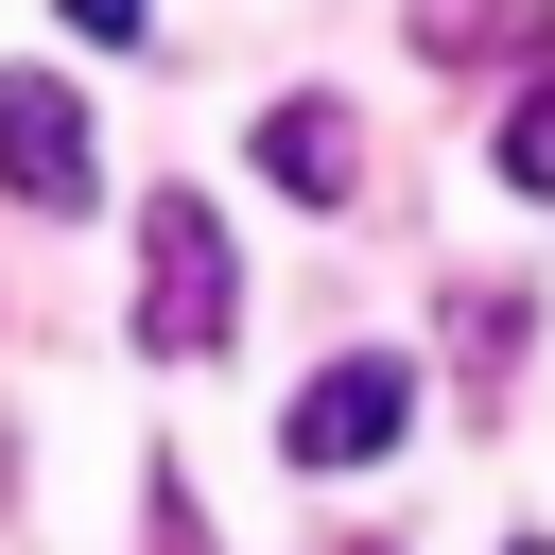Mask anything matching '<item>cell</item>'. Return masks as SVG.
<instances>
[{
    "mask_svg": "<svg viewBox=\"0 0 555 555\" xmlns=\"http://www.w3.org/2000/svg\"><path fill=\"white\" fill-rule=\"evenodd\" d=\"M139 260H156L139 347H156V364H208V347H225V225H208V191H139Z\"/></svg>",
    "mask_w": 555,
    "mask_h": 555,
    "instance_id": "1",
    "label": "cell"
},
{
    "mask_svg": "<svg viewBox=\"0 0 555 555\" xmlns=\"http://www.w3.org/2000/svg\"><path fill=\"white\" fill-rule=\"evenodd\" d=\"M399 434H416V364H399V347L312 364V382H295V416H278V451H295V468H382Z\"/></svg>",
    "mask_w": 555,
    "mask_h": 555,
    "instance_id": "2",
    "label": "cell"
},
{
    "mask_svg": "<svg viewBox=\"0 0 555 555\" xmlns=\"http://www.w3.org/2000/svg\"><path fill=\"white\" fill-rule=\"evenodd\" d=\"M0 191L17 208H87L104 173H87V104L52 87V69H0Z\"/></svg>",
    "mask_w": 555,
    "mask_h": 555,
    "instance_id": "3",
    "label": "cell"
},
{
    "mask_svg": "<svg viewBox=\"0 0 555 555\" xmlns=\"http://www.w3.org/2000/svg\"><path fill=\"white\" fill-rule=\"evenodd\" d=\"M278 191H312V208H347V173H364V121L330 104V87H295V104H260V139H243Z\"/></svg>",
    "mask_w": 555,
    "mask_h": 555,
    "instance_id": "4",
    "label": "cell"
},
{
    "mask_svg": "<svg viewBox=\"0 0 555 555\" xmlns=\"http://www.w3.org/2000/svg\"><path fill=\"white\" fill-rule=\"evenodd\" d=\"M416 52H555V0H416Z\"/></svg>",
    "mask_w": 555,
    "mask_h": 555,
    "instance_id": "5",
    "label": "cell"
},
{
    "mask_svg": "<svg viewBox=\"0 0 555 555\" xmlns=\"http://www.w3.org/2000/svg\"><path fill=\"white\" fill-rule=\"evenodd\" d=\"M451 347H468V382H503V364H520V295L468 278V295H451Z\"/></svg>",
    "mask_w": 555,
    "mask_h": 555,
    "instance_id": "6",
    "label": "cell"
},
{
    "mask_svg": "<svg viewBox=\"0 0 555 555\" xmlns=\"http://www.w3.org/2000/svg\"><path fill=\"white\" fill-rule=\"evenodd\" d=\"M503 191H555V69L503 104Z\"/></svg>",
    "mask_w": 555,
    "mask_h": 555,
    "instance_id": "7",
    "label": "cell"
},
{
    "mask_svg": "<svg viewBox=\"0 0 555 555\" xmlns=\"http://www.w3.org/2000/svg\"><path fill=\"white\" fill-rule=\"evenodd\" d=\"M139 17H156V0H69V35H104V52H121Z\"/></svg>",
    "mask_w": 555,
    "mask_h": 555,
    "instance_id": "8",
    "label": "cell"
},
{
    "mask_svg": "<svg viewBox=\"0 0 555 555\" xmlns=\"http://www.w3.org/2000/svg\"><path fill=\"white\" fill-rule=\"evenodd\" d=\"M330 555H399V538H330Z\"/></svg>",
    "mask_w": 555,
    "mask_h": 555,
    "instance_id": "9",
    "label": "cell"
},
{
    "mask_svg": "<svg viewBox=\"0 0 555 555\" xmlns=\"http://www.w3.org/2000/svg\"><path fill=\"white\" fill-rule=\"evenodd\" d=\"M520 555H555V538H520Z\"/></svg>",
    "mask_w": 555,
    "mask_h": 555,
    "instance_id": "10",
    "label": "cell"
}]
</instances>
